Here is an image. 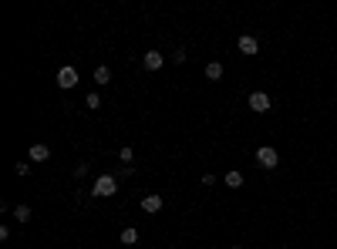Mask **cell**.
<instances>
[{
	"label": "cell",
	"mask_w": 337,
	"mask_h": 249,
	"mask_svg": "<svg viewBox=\"0 0 337 249\" xmlns=\"http://www.w3.org/2000/svg\"><path fill=\"white\" fill-rule=\"evenodd\" d=\"M31 159L34 162H47L51 159V148L47 145H31Z\"/></svg>",
	"instance_id": "9"
},
{
	"label": "cell",
	"mask_w": 337,
	"mask_h": 249,
	"mask_svg": "<svg viewBox=\"0 0 337 249\" xmlns=\"http://www.w3.org/2000/svg\"><path fill=\"white\" fill-rule=\"evenodd\" d=\"M142 64H145V71H158L162 64H165V57L158 54V51H148V54L142 57Z\"/></svg>",
	"instance_id": "6"
},
{
	"label": "cell",
	"mask_w": 337,
	"mask_h": 249,
	"mask_svg": "<svg viewBox=\"0 0 337 249\" xmlns=\"http://www.w3.org/2000/svg\"><path fill=\"white\" fill-rule=\"evenodd\" d=\"M206 78L219 81V78H223V64H219V61H209V64H206Z\"/></svg>",
	"instance_id": "10"
},
{
	"label": "cell",
	"mask_w": 337,
	"mask_h": 249,
	"mask_svg": "<svg viewBox=\"0 0 337 249\" xmlns=\"http://www.w3.org/2000/svg\"><path fill=\"white\" fill-rule=\"evenodd\" d=\"M85 104H88L91 111H95V108H101V98H98V94H95V91H91L88 98H85Z\"/></svg>",
	"instance_id": "15"
},
{
	"label": "cell",
	"mask_w": 337,
	"mask_h": 249,
	"mask_svg": "<svg viewBox=\"0 0 337 249\" xmlns=\"http://www.w3.org/2000/svg\"><path fill=\"white\" fill-rule=\"evenodd\" d=\"M202 185H206V189H213V185H216V175H209V172H206V175H202Z\"/></svg>",
	"instance_id": "17"
},
{
	"label": "cell",
	"mask_w": 337,
	"mask_h": 249,
	"mask_svg": "<svg viewBox=\"0 0 337 249\" xmlns=\"http://www.w3.org/2000/svg\"><path fill=\"white\" fill-rule=\"evenodd\" d=\"M277 162H280V155H277V148L273 145L257 148V165L260 169H277Z\"/></svg>",
	"instance_id": "2"
},
{
	"label": "cell",
	"mask_w": 337,
	"mask_h": 249,
	"mask_svg": "<svg viewBox=\"0 0 337 249\" xmlns=\"http://www.w3.org/2000/svg\"><path fill=\"white\" fill-rule=\"evenodd\" d=\"M249 111H257V114L270 111V94L267 91H253V94H249Z\"/></svg>",
	"instance_id": "3"
},
{
	"label": "cell",
	"mask_w": 337,
	"mask_h": 249,
	"mask_svg": "<svg viewBox=\"0 0 337 249\" xmlns=\"http://www.w3.org/2000/svg\"><path fill=\"white\" fill-rule=\"evenodd\" d=\"M142 209H145L148 215L162 212V195H145V199H142Z\"/></svg>",
	"instance_id": "7"
},
{
	"label": "cell",
	"mask_w": 337,
	"mask_h": 249,
	"mask_svg": "<svg viewBox=\"0 0 337 249\" xmlns=\"http://www.w3.org/2000/svg\"><path fill=\"white\" fill-rule=\"evenodd\" d=\"M14 219H17V222H31V205H17V209H14Z\"/></svg>",
	"instance_id": "13"
},
{
	"label": "cell",
	"mask_w": 337,
	"mask_h": 249,
	"mask_svg": "<svg viewBox=\"0 0 337 249\" xmlns=\"http://www.w3.org/2000/svg\"><path fill=\"white\" fill-rule=\"evenodd\" d=\"M118 159L125 162V169H132V159H135V152H132V148H128V145H125L122 152H118Z\"/></svg>",
	"instance_id": "14"
},
{
	"label": "cell",
	"mask_w": 337,
	"mask_h": 249,
	"mask_svg": "<svg viewBox=\"0 0 337 249\" xmlns=\"http://www.w3.org/2000/svg\"><path fill=\"white\" fill-rule=\"evenodd\" d=\"M115 192H118V182H115V175H108V172L98 175L95 185H91V195H95V199H112Z\"/></svg>",
	"instance_id": "1"
},
{
	"label": "cell",
	"mask_w": 337,
	"mask_h": 249,
	"mask_svg": "<svg viewBox=\"0 0 337 249\" xmlns=\"http://www.w3.org/2000/svg\"><path fill=\"white\" fill-rule=\"evenodd\" d=\"M74 84H78V71L71 68V64H67V68H61V71H57V88L71 91V88H74Z\"/></svg>",
	"instance_id": "4"
},
{
	"label": "cell",
	"mask_w": 337,
	"mask_h": 249,
	"mask_svg": "<svg viewBox=\"0 0 337 249\" xmlns=\"http://www.w3.org/2000/svg\"><path fill=\"white\" fill-rule=\"evenodd\" d=\"M118 242H122V246H135V242H138V229H135V226H125L122 236H118Z\"/></svg>",
	"instance_id": "8"
},
{
	"label": "cell",
	"mask_w": 337,
	"mask_h": 249,
	"mask_svg": "<svg viewBox=\"0 0 337 249\" xmlns=\"http://www.w3.org/2000/svg\"><path fill=\"white\" fill-rule=\"evenodd\" d=\"M236 47H239V54L253 57V54H257V51H260V41H257V37H253V34H243V37H239V41H236Z\"/></svg>",
	"instance_id": "5"
},
{
	"label": "cell",
	"mask_w": 337,
	"mask_h": 249,
	"mask_svg": "<svg viewBox=\"0 0 337 249\" xmlns=\"http://www.w3.org/2000/svg\"><path fill=\"white\" fill-rule=\"evenodd\" d=\"M95 81H98L101 88H105V84H108V81H112V71L105 68V64H98V68H95Z\"/></svg>",
	"instance_id": "12"
},
{
	"label": "cell",
	"mask_w": 337,
	"mask_h": 249,
	"mask_svg": "<svg viewBox=\"0 0 337 249\" xmlns=\"http://www.w3.org/2000/svg\"><path fill=\"white\" fill-rule=\"evenodd\" d=\"M78 249H85V246H78Z\"/></svg>",
	"instance_id": "19"
},
{
	"label": "cell",
	"mask_w": 337,
	"mask_h": 249,
	"mask_svg": "<svg viewBox=\"0 0 337 249\" xmlns=\"http://www.w3.org/2000/svg\"><path fill=\"white\" fill-rule=\"evenodd\" d=\"M186 57H189V54H186V51H182V47H179V51H176V54H172V61H176V64H182V61H186Z\"/></svg>",
	"instance_id": "18"
},
{
	"label": "cell",
	"mask_w": 337,
	"mask_h": 249,
	"mask_svg": "<svg viewBox=\"0 0 337 249\" xmlns=\"http://www.w3.org/2000/svg\"><path fill=\"white\" fill-rule=\"evenodd\" d=\"M27 172H31L27 162H17V165H14V175H27Z\"/></svg>",
	"instance_id": "16"
},
{
	"label": "cell",
	"mask_w": 337,
	"mask_h": 249,
	"mask_svg": "<svg viewBox=\"0 0 337 249\" xmlns=\"http://www.w3.org/2000/svg\"><path fill=\"white\" fill-rule=\"evenodd\" d=\"M223 182L229 185V189H239V185H243V172H236V169H233V172H226V179H223Z\"/></svg>",
	"instance_id": "11"
}]
</instances>
